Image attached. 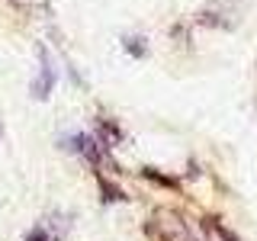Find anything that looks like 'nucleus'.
<instances>
[{
    "label": "nucleus",
    "instance_id": "obj_1",
    "mask_svg": "<svg viewBox=\"0 0 257 241\" xmlns=\"http://www.w3.org/2000/svg\"><path fill=\"white\" fill-rule=\"evenodd\" d=\"M145 235L151 241H193L190 225L177 212H171V209H158V212L151 215V222L145 225Z\"/></svg>",
    "mask_w": 257,
    "mask_h": 241
},
{
    "label": "nucleus",
    "instance_id": "obj_2",
    "mask_svg": "<svg viewBox=\"0 0 257 241\" xmlns=\"http://www.w3.org/2000/svg\"><path fill=\"white\" fill-rule=\"evenodd\" d=\"M39 55H42V71H39L36 84H32V96H36V100H45L55 87V71H52V64H48V55L45 52H39Z\"/></svg>",
    "mask_w": 257,
    "mask_h": 241
},
{
    "label": "nucleus",
    "instance_id": "obj_3",
    "mask_svg": "<svg viewBox=\"0 0 257 241\" xmlns=\"http://www.w3.org/2000/svg\"><path fill=\"white\" fill-rule=\"evenodd\" d=\"M122 48L132 55V58H145V52H148V45H142V39H125Z\"/></svg>",
    "mask_w": 257,
    "mask_h": 241
},
{
    "label": "nucleus",
    "instance_id": "obj_4",
    "mask_svg": "<svg viewBox=\"0 0 257 241\" xmlns=\"http://www.w3.org/2000/svg\"><path fill=\"white\" fill-rule=\"evenodd\" d=\"M26 241H52V235H48L45 228H36V231H32V235H29Z\"/></svg>",
    "mask_w": 257,
    "mask_h": 241
}]
</instances>
